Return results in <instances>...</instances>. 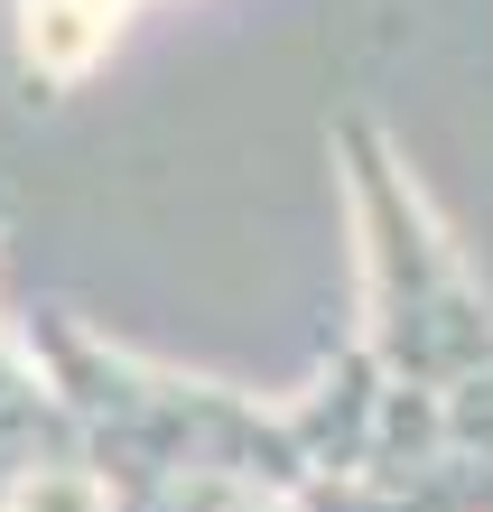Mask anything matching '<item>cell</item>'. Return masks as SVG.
<instances>
[{"instance_id": "cell-2", "label": "cell", "mask_w": 493, "mask_h": 512, "mask_svg": "<svg viewBox=\"0 0 493 512\" xmlns=\"http://www.w3.org/2000/svg\"><path fill=\"white\" fill-rule=\"evenodd\" d=\"M121 10L131 0H19V75H28V94L75 84L103 56V38L121 28Z\"/></svg>"}, {"instance_id": "cell-1", "label": "cell", "mask_w": 493, "mask_h": 512, "mask_svg": "<svg viewBox=\"0 0 493 512\" xmlns=\"http://www.w3.org/2000/svg\"><path fill=\"white\" fill-rule=\"evenodd\" d=\"M0 512H103L75 410L10 326H0Z\"/></svg>"}]
</instances>
